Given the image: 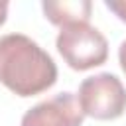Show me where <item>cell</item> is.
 I'll return each instance as SVG.
<instances>
[{"mask_svg":"<svg viewBox=\"0 0 126 126\" xmlns=\"http://www.w3.org/2000/svg\"><path fill=\"white\" fill-rule=\"evenodd\" d=\"M57 81L53 57L24 33L0 35V83L16 96L45 93Z\"/></svg>","mask_w":126,"mask_h":126,"instance_id":"cell-1","label":"cell"},{"mask_svg":"<svg viewBox=\"0 0 126 126\" xmlns=\"http://www.w3.org/2000/svg\"><path fill=\"white\" fill-rule=\"evenodd\" d=\"M55 47L63 61L75 71H89L106 63L108 59L106 37L89 22L61 28L55 39Z\"/></svg>","mask_w":126,"mask_h":126,"instance_id":"cell-2","label":"cell"},{"mask_svg":"<svg viewBox=\"0 0 126 126\" xmlns=\"http://www.w3.org/2000/svg\"><path fill=\"white\" fill-rule=\"evenodd\" d=\"M75 96L81 112L94 120H116L126 112V87L112 73L83 79Z\"/></svg>","mask_w":126,"mask_h":126,"instance_id":"cell-3","label":"cell"},{"mask_svg":"<svg viewBox=\"0 0 126 126\" xmlns=\"http://www.w3.org/2000/svg\"><path fill=\"white\" fill-rule=\"evenodd\" d=\"M83 120L85 114L79 108L77 96L65 91L28 108L20 126H83Z\"/></svg>","mask_w":126,"mask_h":126,"instance_id":"cell-4","label":"cell"},{"mask_svg":"<svg viewBox=\"0 0 126 126\" xmlns=\"http://www.w3.org/2000/svg\"><path fill=\"white\" fill-rule=\"evenodd\" d=\"M45 20L53 26L65 28L71 24L89 22L93 14V4L89 0H63V2H41Z\"/></svg>","mask_w":126,"mask_h":126,"instance_id":"cell-5","label":"cell"},{"mask_svg":"<svg viewBox=\"0 0 126 126\" xmlns=\"http://www.w3.org/2000/svg\"><path fill=\"white\" fill-rule=\"evenodd\" d=\"M104 6L120 20L126 24V0H104Z\"/></svg>","mask_w":126,"mask_h":126,"instance_id":"cell-6","label":"cell"},{"mask_svg":"<svg viewBox=\"0 0 126 126\" xmlns=\"http://www.w3.org/2000/svg\"><path fill=\"white\" fill-rule=\"evenodd\" d=\"M118 63H120V69L126 73V39L120 41L118 45Z\"/></svg>","mask_w":126,"mask_h":126,"instance_id":"cell-7","label":"cell"},{"mask_svg":"<svg viewBox=\"0 0 126 126\" xmlns=\"http://www.w3.org/2000/svg\"><path fill=\"white\" fill-rule=\"evenodd\" d=\"M8 8H10L8 2H0V28L4 26V22H6V18H8Z\"/></svg>","mask_w":126,"mask_h":126,"instance_id":"cell-8","label":"cell"}]
</instances>
